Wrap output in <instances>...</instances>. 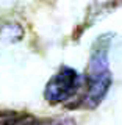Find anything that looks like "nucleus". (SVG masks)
Returning <instances> with one entry per match:
<instances>
[{
    "label": "nucleus",
    "instance_id": "obj_4",
    "mask_svg": "<svg viewBox=\"0 0 122 125\" xmlns=\"http://www.w3.org/2000/svg\"><path fill=\"white\" fill-rule=\"evenodd\" d=\"M38 125H75L70 117H50V119H38Z\"/></svg>",
    "mask_w": 122,
    "mask_h": 125
},
{
    "label": "nucleus",
    "instance_id": "obj_1",
    "mask_svg": "<svg viewBox=\"0 0 122 125\" xmlns=\"http://www.w3.org/2000/svg\"><path fill=\"white\" fill-rule=\"evenodd\" d=\"M110 47H111V34H102L96 39L91 49L88 67H86L85 84L81 86L83 92L75 102H72L74 105H70L69 108L94 109L107 97L113 83V75L108 60Z\"/></svg>",
    "mask_w": 122,
    "mask_h": 125
},
{
    "label": "nucleus",
    "instance_id": "obj_3",
    "mask_svg": "<svg viewBox=\"0 0 122 125\" xmlns=\"http://www.w3.org/2000/svg\"><path fill=\"white\" fill-rule=\"evenodd\" d=\"M0 125H38V119L28 113L0 109Z\"/></svg>",
    "mask_w": 122,
    "mask_h": 125
},
{
    "label": "nucleus",
    "instance_id": "obj_2",
    "mask_svg": "<svg viewBox=\"0 0 122 125\" xmlns=\"http://www.w3.org/2000/svg\"><path fill=\"white\" fill-rule=\"evenodd\" d=\"M81 78L75 69L61 66L44 88V99L50 105L66 103L81 91Z\"/></svg>",
    "mask_w": 122,
    "mask_h": 125
}]
</instances>
